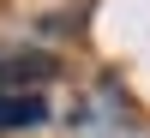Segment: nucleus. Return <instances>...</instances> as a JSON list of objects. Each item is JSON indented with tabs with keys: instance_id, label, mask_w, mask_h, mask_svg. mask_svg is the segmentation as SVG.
Masks as SVG:
<instances>
[{
	"instance_id": "2",
	"label": "nucleus",
	"mask_w": 150,
	"mask_h": 138,
	"mask_svg": "<svg viewBox=\"0 0 150 138\" xmlns=\"http://www.w3.org/2000/svg\"><path fill=\"white\" fill-rule=\"evenodd\" d=\"M24 78H30V84L54 78V60H42V54H18V60H0V84H6V90H18Z\"/></svg>"
},
{
	"instance_id": "1",
	"label": "nucleus",
	"mask_w": 150,
	"mask_h": 138,
	"mask_svg": "<svg viewBox=\"0 0 150 138\" xmlns=\"http://www.w3.org/2000/svg\"><path fill=\"white\" fill-rule=\"evenodd\" d=\"M48 102L42 90H0V132H24V126H42Z\"/></svg>"
}]
</instances>
